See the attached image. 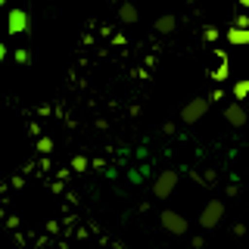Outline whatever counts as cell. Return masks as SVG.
Masks as SVG:
<instances>
[{
	"label": "cell",
	"mask_w": 249,
	"mask_h": 249,
	"mask_svg": "<svg viewBox=\"0 0 249 249\" xmlns=\"http://www.w3.org/2000/svg\"><path fill=\"white\" fill-rule=\"evenodd\" d=\"M240 6H243V10H249V0H240Z\"/></svg>",
	"instance_id": "obj_18"
},
{
	"label": "cell",
	"mask_w": 249,
	"mask_h": 249,
	"mask_svg": "<svg viewBox=\"0 0 249 249\" xmlns=\"http://www.w3.org/2000/svg\"><path fill=\"white\" fill-rule=\"evenodd\" d=\"M209 112V100L206 97H193L190 103H187L184 109H181V122H187V124H196L202 115Z\"/></svg>",
	"instance_id": "obj_3"
},
{
	"label": "cell",
	"mask_w": 249,
	"mask_h": 249,
	"mask_svg": "<svg viewBox=\"0 0 249 249\" xmlns=\"http://www.w3.org/2000/svg\"><path fill=\"white\" fill-rule=\"evenodd\" d=\"M233 97H237V103H240L243 97H249V78H246V81H237V84H233Z\"/></svg>",
	"instance_id": "obj_10"
},
{
	"label": "cell",
	"mask_w": 249,
	"mask_h": 249,
	"mask_svg": "<svg viewBox=\"0 0 249 249\" xmlns=\"http://www.w3.org/2000/svg\"><path fill=\"white\" fill-rule=\"evenodd\" d=\"M224 122H228L231 128H243V124L249 122L246 106H243V103H231V106H224Z\"/></svg>",
	"instance_id": "obj_6"
},
{
	"label": "cell",
	"mask_w": 249,
	"mask_h": 249,
	"mask_svg": "<svg viewBox=\"0 0 249 249\" xmlns=\"http://www.w3.org/2000/svg\"><path fill=\"white\" fill-rule=\"evenodd\" d=\"M224 37H228V44H233V47H246L249 44V28H228Z\"/></svg>",
	"instance_id": "obj_7"
},
{
	"label": "cell",
	"mask_w": 249,
	"mask_h": 249,
	"mask_svg": "<svg viewBox=\"0 0 249 249\" xmlns=\"http://www.w3.org/2000/svg\"><path fill=\"white\" fill-rule=\"evenodd\" d=\"M3 56H6V47H3V44H0V59H3Z\"/></svg>",
	"instance_id": "obj_17"
},
{
	"label": "cell",
	"mask_w": 249,
	"mask_h": 249,
	"mask_svg": "<svg viewBox=\"0 0 249 249\" xmlns=\"http://www.w3.org/2000/svg\"><path fill=\"white\" fill-rule=\"evenodd\" d=\"M175 187H178V171L168 168V171H162V175L153 181V193H156L159 199H168L171 193H175Z\"/></svg>",
	"instance_id": "obj_4"
},
{
	"label": "cell",
	"mask_w": 249,
	"mask_h": 249,
	"mask_svg": "<svg viewBox=\"0 0 249 249\" xmlns=\"http://www.w3.org/2000/svg\"><path fill=\"white\" fill-rule=\"evenodd\" d=\"M212 78H215V81H221V78H228V59H221V66H218L215 72H212Z\"/></svg>",
	"instance_id": "obj_12"
},
{
	"label": "cell",
	"mask_w": 249,
	"mask_h": 249,
	"mask_svg": "<svg viewBox=\"0 0 249 249\" xmlns=\"http://www.w3.org/2000/svg\"><path fill=\"white\" fill-rule=\"evenodd\" d=\"M218 37H221V31H218L215 25H206V28H202V41H209V44H215V41H218Z\"/></svg>",
	"instance_id": "obj_11"
},
{
	"label": "cell",
	"mask_w": 249,
	"mask_h": 249,
	"mask_svg": "<svg viewBox=\"0 0 249 249\" xmlns=\"http://www.w3.org/2000/svg\"><path fill=\"white\" fill-rule=\"evenodd\" d=\"M156 31H159V35H171V31L178 28V19L175 16H159V19H156V25H153Z\"/></svg>",
	"instance_id": "obj_8"
},
{
	"label": "cell",
	"mask_w": 249,
	"mask_h": 249,
	"mask_svg": "<svg viewBox=\"0 0 249 249\" xmlns=\"http://www.w3.org/2000/svg\"><path fill=\"white\" fill-rule=\"evenodd\" d=\"M28 28H31L28 13L22 10V6H13V10L6 13V31H10V35H25Z\"/></svg>",
	"instance_id": "obj_2"
},
{
	"label": "cell",
	"mask_w": 249,
	"mask_h": 249,
	"mask_svg": "<svg viewBox=\"0 0 249 249\" xmlns=\"http://www.w3.org/2000/svg\"><path fill=\"white\" fill-rule=\"evenodd\" d=\"M16 62H22V66H28V62H31V53H28V50H16Z\"/></svg>",
	"instance_id": "obj_15"
},
{
	"label": "cell",
	"mask_w": 249,
	"mask_h": 249,
	"mask_svg": "<svg viewBox=\"0 0 249 249\" xmlns=\"http://www.w3.org/2000/svg\"><path fill=\"white\" fill-rule=\"evenodd\" d=\"M159 221H162V228H165L168 233H175V237L187 233V218H184V215H178V212H171V209H165V212L159 215Z\"/></svg>",
	"instance_id": "obj_5"
},
{
	"label": "cell",
	"mask_w": 249,
	"mask_h": 249,
	"mask_svg": "<svg viewBox=\"0 0 249 249\" xmlns=\"http://www.w3.org/2000/svg\"><path fill=\"white\" fill-rule=\"evenodd\" d=\"M233 28H249V16L243 13V16H240V19H237V25H233Z\"/></svg>",
	"instance_id": "obj_16"
},
{
	"label": "cell",
	"mask_w": 249,
	"mask_h": 249,
	"mask_svg": "<svg viewBox=\"0 0 249 249\" xmlns=\"http://www.w3.org/2000/svg\"><path fill=\"white\" fill-rule=\"evenodd\" d=\"M3 3H6V0H0V6H3Z\"/></svg>",
	"instance_id": "obj_19"
},
{
	"label": "cell",
	"mask_w": 249,
	"mask_h": 249,
	"mask_svg": "<svg viewBox=\"0 0 249 249\" xmlns=\"http://www.w3.org/2000/svg\"><path fill=\"white\" fill-rule=\"evenodd\" d=\"M119 19H122V22H128V25H131V22H137V6L124 0V3L119 6Z\"/></svg>",
	"instance_id": "obj_9"
},
{
	"label": "cell",
	"mask_w": 249,
	"mask_h": 249,
	"mask_svg": "<svg viewBox=\"0 0 249 249\" xmlns=\"http://www.w3.org/2000/svg\"><path fill=\"white\" fill-rule=\"evenodd\" d=\"M88 165H90V162L84 159V156H75V159H72V168H75V171H84Z\"/></svg>",
	"instance_id": "obj_13"
},
{
	"label": "cell",
	"mask_w": 249,
	"mask_h": 249,
	"mask_svg": "<svg viewBox=\"0 0 249 249\" xmlns=\"http://www.w3.org/2000/svg\"><path fill=\"white\" fill-rule=\"evenodd\" d=\"M221 218H224V202L221 199H212V202H206V209L199 212V228L212 231V228L221 224Z\"/></svg>",
	"instance_id": "obj_1"
},
{
	"label": "cell",
	"mask_w": 249,
	"mask_h": 249,
	"mask_svg": "<svg viewBox=\"0 0 249 249\" xmlns=\"http://www.w3.org/2000/svg\"><path fill=\"white\" fill-rule=\"evenodd\" d=\"M37 150H41V153H50L53 150V140L50 137H41V140H37Z\"/></svg>",
	"instance_id": "obj_14"
}]
</instances>
